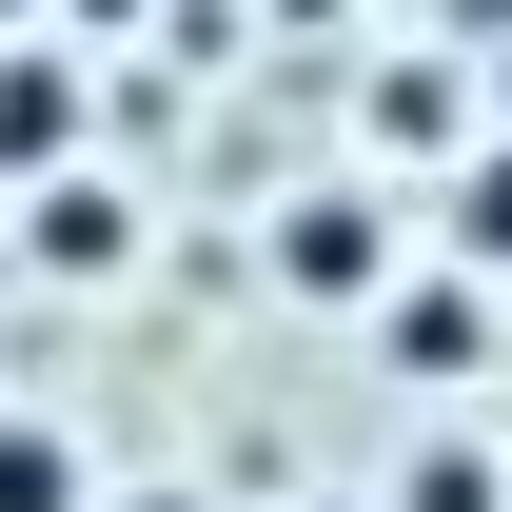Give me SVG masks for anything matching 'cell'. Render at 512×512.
<instances>
[{
    "instance_id": "obj_9",
    "label": "cell",
    "mask_w": 512,
    "mask_h": 512,
    "mask_svg": "<svg viewBox=\"0 0 512 512\" xmlns=\"http://www.w3.org/2000/svg\"><path fill=\"white\" fill-rule=\"evenodd\" d=\"M158 512H178V493H158Z\"/></svg>"
},
{
    "instance_id": "obj_8",
    "label": "cell",
    "mask_w": 512,
    "mask_h": 512,
    "mask_svg": "<svg viewBox=\"0 0 512 512\" xmlns=\"http://www.w3.org/2000/svg\"><path fill=\"white\" fill-rule=\"evenodd\" d=\"M493 99H512V79H493ZM493 138H512V119H493Z\"/></svg>"
},
{
    "instance_id": "obj_6",
    "label": "cell",
    "mask_w": 512,
    "mask_h": 512,
    "mask_svg": "<svg viewBox=\"0 0 512 512\" xmlns=\"http://www.w3.org/2000/svg\"><path fill=\"white\" fill-rule=\"evenodd\" d=\"M453 256H473V276H512V138L453 178Z\"/></svg>"
},
{
    "instance_id": "obj_4",
    "label": "cell",
    "mask_w": 512,
    "mask_h": 512,
    "mask_svg": "<svg viewBox=\"0 0 512 512\" xmlns=\"http://www.w3.org/2000/svg\"><path fill=\"white\" fill-rule=\"evenodd\" d=\"M79 158V60H0V178H60Z\"/></svg>"
},
{
    "instance_id": "obj_7",
    "label": "cell",
    "mask_w": 512,
    "mask_h": 512,
    "mask_svg": "<svg viewBox=\"0 0 512 512\" xmlns=\"http://www.w3.org/2000/svg\"><path fill=\"white\" fill-rule=\"evenodd\" d=\"M394 512H512V493H493V453H453V434H434V453H414V493H394Z\"/></svg>"
},
{
    "instance_id": "obj_3",
    "label": "cell",
    "mask_w": 512,
    "mask_h": 512,
    "mask_svg": "<svg viewBox=\"0 0 512 512\" xmlns=\"http://www.w3.org/2000/svg\"><path fill=\"white\" fill-rule=\"evenodd\" d=\"M20 237L60 256V276H119V256H138V197L119 178H20Z\"/></svg>"
},
{
    "instance_id": "obj_5",
    "label": "cell",
    "mask_w": 512,
    "mask_h": 512,
    "mask_svg": "<svg viewBox=\"0 0 512 512\" xmlns=\"http://www.w3.org/2000/svg\"><path fill=\"white\" fill-rule=\"evenodd\" d=\"M0 512H99V453L60 414H20V394H0Z\"/></svg>"
},
{
    "instance_id": "obj_1",
    "label": "cell",
    "mask_w": 512,
    "mask_h": 512,
    "mask_svg": "<svg viewBox=\"0 0 512 512\" xmlns=\"http://www.w3.org/2000/svg\"><path fill=\"white\" fill-rule=\"evenodd\" d=\"M375 276H394V217H375V197H296V217H276V296H296V316H355Z\"/></svg>"
},
{
    "instance_id": "obj_2",
    "label": "cell",
    "mask_w": 512,
    "mask_h": 512,
    "mask_svg": "<svg viewBox=\"0 0 512 512\" xmlns=\"http://www.w3.org/2000/svg\"><path fill=\"white\" fill-rule=\"evenodd\" d=\"M375 335H394V375H434V394H453V375H493V276H473V256H434V276H394V316H375Z\"/></svg>"
}]
</instances>
